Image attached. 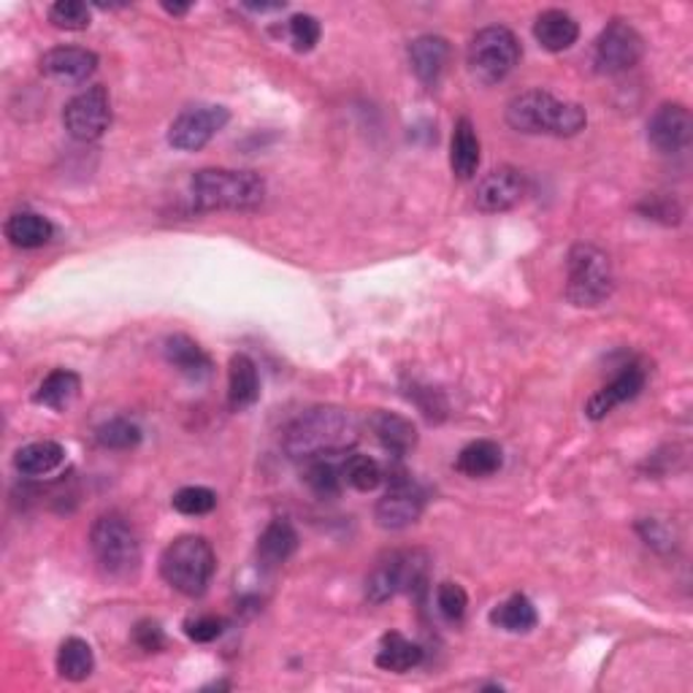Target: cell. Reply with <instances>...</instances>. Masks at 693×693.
<instances>
[{
    "mask_svg": "<svg viewBox=\"0 0 693 693\" xmlns=\"http://www.w3.org/2000/svg\"><path fill=\"white\" fill-rule=\"evenodd\" d=\"M358 442V423L339 407H312L293 420L284 450L295 461H317L347 453Z\"/></svg>",
    "mask_w": 693,
    "mask_h": 693,
    "instance_id": "1",
    "label": "cell"
},
{
    "mask_svg": "<svg viewBox=\"0 0 693 693\" xmlns=\"http://www.w3.org/2000/svg\"><path fill=\"white\" fill-rule=\"evenodd\" d=\"M588 122V115L580 104L559 100L548 90L518 93L507 104V126L518 133H550L577 136Z\"/></svg>",
    "mask_w": 693,
    "mask_h": 693,
    "instance_id": "2",
    "label": "cell"
},
{
    "mask_svg": "<svg viewBox=\"0 0 693 693\" xmlns=\"http://www.w3.org/2000/svg\"><path fill=\"white\" fill-rule=\"evenodd\" d=\"M190 190L201 212H252L266 201V182L255 171L201 169Z\"/></svg>",
    "mask_w": 693,
    "mask_h": 693,
    "instance_id": "3",
    "label": "cell"
},
{
    "mask_svg": "<svg viewBox=\"0 0 693 693\" xmlns=\"http://www.w3.org/2000/svg\"><path fill=\"white\" fill-rule=\"evenodd\" d=\"M215 569L217 559L209 539L195 534L174 539L160 555V574H163L165 583L180 591L182 596H190V599H198L206 594L212 577H215Z\"/></svg>",
    "mask_w": 693,
    "mask_h": 693,
    "instance_id": "4",
    "label": "cell"
},
{
    "mask_svg": "<svg viewBox=\"0 0 693 693\" xmlns=\"http://www.w3.org/2000/svg\"><path fill=\"white\" fill-rule=\"evenodd\" d=\"M95 561L109 577L128 580L141 566V542L133 526L120 512L100 515L90 529Z\"/></svg>",
    "mask_w": 693,
    "mask_h": 693,
    "instance_id": "5",
    "label": "cell"
},
{
    "mask_svg": "<svg viewBox=\"0 0 693 693\" xmlns=\"http://www.w3.org/2000/svg\"><path fill=\"white\" fill-rule=\"evenodd\" d=\"M566 299L580 310H594L613 295L615 274L609 255L594 245H574L566 258Z\"/></svg>",
    "mask_w": 693,
    "mask_h": 693,
    "instance_id": "6",
    "label": "cell"
},
{
    "mask_svg": "<svg viewBox=\"0 0 693 693\" xmlns=\"http://www.w3.org/2000/svg\"><path fill=\"white\" fill-rule=\"evenodd\" d=\"M520 41L509 28L490 25L474 33L466 50V63H469L472 76L483 85H499L520 63Z\"/></svg>",
    "mask_w": 693,
    "mask_h": 693,
    "instance_id": "7",
    "label": "cell"
},
{
    "mask_svg": "<svg viewBox=\"0 0 693 693\" xmlns=\"http://www.w3.org/2000/svg\"><path fill=\"white\" fill-rule=\"evenodd\" d=\"M429 574V555L420 550H393L377 561L366 577V599L385 604L396 594L414 591L425 583Z\"/></svg>",
    "mask_w": 693,
    "mask_h": 693,
    "instance_id": "8",
    "label": "cell"
},
{
    "mask_svg": "<svg viewBox=\"0 0 693 693\" xmlns=\"http://www.w3.org/2000/svg\"><path fill=\"white\" fill-rule=\"evenodd\" d=\"M63 126L71 139L76 141H98L111 126V100L106 87L95 85L82 90L65 104Z\"/></svg>",
    "mask_w": 693,
    "mask_h": 693,
    "instance_id": "9",
    "label": "cell"
},
{
    "mask_svg": "<svg viewBox=\"0 0 693 693\" xmlns=\"http://www.w3.org/2000/svg\"><path fill=\"white\" fill-rule=\"evenodd\" d=\"M230 115L225 106L198 104L180 111L169 128V144L180 152H198L228 126Z\"/></svg>",
    "mask_w": 693,
    "mask_h": 693,
    "instance_id": "10",
    "label": "cell"
},
{
    "mask_svg": "<svg viewBox=\"0 0 693 693\" xmlns=\"http://www.w3.org/2000/svg\"><path fill=\"white\" fill-rule=\"evenodd\" d=\"M645 41L629 22L613 20L596 39L594 63L602 74H624L642 61Z\"/></svg>",
    "mask_w": 693,
    "mask_h": 693,
    "instance_id": "11",
    "label": "cell"
},
{
    "mask_svg": "<svg viewBox=\"0 0 693 693\" xmlns=\"http://www.w3.org/2000/svg\"><path fill=\"white\" fill-rule=\"evenodd\" d=\"M423 490L412 483V479L396 477L390 483L388 494L377 501L375 518L377 526L385 531H401L407 526H412L414 520L423 512Z\"/></svg>",
    "mask_w": 693,
    "mask_h": 693,
    "instance_id": "12",
    "label": "cell"
},
{
    "mask_svg": "<svg viewBox=\"0 0 693 693\" xmlns=\"http://www.w3.org/2000/svg\"><path fill=\"white\" fill-rule=\"evenodd\" d=\"M693 120L683 104H661L648 122V141L661 155H678L691 144Z\"/></svg>",
    "mask_w": 693,
    "mask_h": 693,
    "instance_id": "13",
    "label": "cell"
},
{
    "mask_svg": "<svg viewBox=\"0 0 693 693\" xmlns=\"http://www.w3.org/2000/svg\"><path fill=\"white\" fill-rule=\"evenodd\" d=\"M523 174L518 169H512V165H501V169H494L488 176L479 180L474 204L485 215H499V212H509L512 206H518L523 201Z\"/></svg>",
    "mask_w": 693,
    "mask_h": 693,
    "instance_id": "14",
    "label": "cell"
},
{
    "mask_svg": "<svg viewBox=\"0 0 693 693\" xmlns=\"http://www.w3.org/2000/svg\"><path fill=\"white\" fill-rule=\"evenodd\" d=\"M98 71V55L82 46H55L41 57V74L63 85H82Z\"/></svg>",
    "mask_w": 693,
    "mask_h": 693,
    "instance_id": "15",
    "label": "cell"
},
{
    "mask_svg": "<svg viewBox=\"0 0 693 693\" xmlns=\"http://www.w3.org/2000/svg\"><path fill=\"white\" fill-rule=\"evenodd\" d=\"M645 379H648V375H645L642 366H634V364L624 366V371H620V375L615 377L613 382L604 385L602 390H596V393L591 396L588 407H585L588 418L591 420H604L609 412L615 410V407L637 399V396L642 393V388H645Z\"/></svg>",
    "mask_w": 693,
    "mask_h": 693,
    "instance_id": "16",
    "label": "cell"
},
{
    "mask_svg": "<svg viewBox=\"0 0 693 693\" xmlns=\"http://www.w3.org/2000/svg\"><path fill=\"white\" fill-rule=\"evenodd\" d=\"M450 61V44L442 35H420L410 44V63L425 87H434Z\"/></svg>",
    "mask_w": 693,
    "mask_h": 693,
    "instance_id": "17",
    "label": "cell"
},
{
    "mask_svg": "<svg viewBox=\"0 0 693 693\" xmlns=\"http://www.w3.org/2000/svg\"><path fill=\"white\" fill-rule=\"evenodd\" d=\"M260 399L258 366L250 355H234L228 364V407L234 412L250 410Z\"/></svg>",
    "mask_w": 693,
    "mask_h": 693,
    "instance_id": "18",
    "label": "cell"
},
{
    "mask_svg": "<svg viewBox=\"0 0 693 693\" xmlns=\"http://www.w3.org/2000/svg\"><path fill=\"white\" fill-rule=\"evenodd\" d=\"M534 39L539 46L548 52H566L577 44L580 25L574 22L572 14L561 9H548L537 17L534 22Z\"/></svg>",
    "mask_w": 693,
    "mask_h": 693,
    "instance_id": "19",
    "label": "cell"
},
{
    "mask_svg": "<svg viewBox=\"0 0 693 693\" xmlns=\"http://www.w3.org/2000/svg\"><path fill=\"white\" fill-rule=\"evenodd\" d=\"M450 169L464 182L474 180L479 169V139L469 117H461L455 122L453 141H450Z\"/></svg>",
    "mask_w": 693,
    "mask_h": 693,
    "instance_id": "20",
    "label": "cell"
},
{
    "mask_svg": "<svg viewBox=\"0 0 693 693\" xmlns=\"http://www.w3.org/2000/svg\"><path fill=\"white\" fill-rule=\"evenodd\" d=\"M163 353H165V360L190 379H204L212 375V358L206 355V349L185 334L169 336V339H165Z\"/></svg>",
    "mask_w": 693,
    "mask_h": 693,
    "instance_id": "21",
    "label": "cell"
},
{
    "mask_svg": "<svg viewBox=\"0 0 693 693\" xmlns=\"http://www.w3.org/2000/svg\"><path fill=\"white\" fill-rule=\"evenodd\" d=\"M371 431L382 444L385 450L396 455H407L410 450L418 447V429L412 425V420L401 418V414L393 412H375L371 418Z\"/></svg>",
    "mask_w": 693,
    "mask_h": 693,
    "instance_id": "22",
    "label": "cell"
},
{
    "mask_svg": "<svg viewBox=\"0 0 693 693\" xmlns=\"http://www.w3.org/2000/svg\"><path fill=\"white\" fill-rule=\"evenodd\" d=\"M299 548V534L288 520H274L263 529L258 539V559L266 569L282 566Z\"/></svg>",
    "mask_w": 693,
    "mask_h": 693,
    "instance_id": "23",
    "label": "cell"
},
{
    "mask_svg": "<svg viewBox=\"0 0 693 693\" xmlns=\"http://www.w3.org/2000/svg\"><path fill=\"white\" fill-rule=\"evenodd\" d=\"M52 234H55L52 223L35 212H17L6 220V239L20 250H39L52 239Z\"/></svg>",
    "mask_w": 693,
    "mask_h": 693,
    "instance_id": "24",
    "label": "cell"
},
{
    "mask_svg": "<svg viewBox=\"0 0 693 693\" xmlns=\"http://www.w3.org/2000/svg\"><path fill=\"white\" fill-rule=\"evenodd\" d=\"M65 450L63 444L52 442V440H41L31 442L25 447L17 450L14 455V466L17 472L25 474V477H44V474L55 472L57 466L63 464Z\"/></svg>",
    "mask_w": 693,
    "mask_h": 693,
    "instance_id": "25",
    "label": "cell"
},
{
    "mask_svg": "<svg viewBox=\"0 0 693 693\" xmlns=\"http://www.w3.org/2000/svg\"><path fill=\"white\" fill-rule=\"evenodd\" d=\"M423 661V648L414 645L412 639L401 637V634H385L382 645L377 650V667L385 669V672H410V669L418 667Z\"/></svg>",
    "mask_w": 693,
    "mask_h": 693,
    "instance_id": "26",
    "label": "cell"
},
{
    "mask_svg": "<svg viewBox=\"0 0 693 693\" xmlns=\"http://www.w3.org/2000/svg\"><path fill=\"white\" fill-rule=\"evenodd\" d=\"M501 464H505V458H501L499 444L490 440H477L461 450L458 461H455V469H458L461 474H466V477L479 479V477H490V474L499 472Z\"/></svg>",
    "mask_w": 693,
    "mask_h": 693,
    "instance_id": "27",
    "label": "cell"
},
{
    "mask_svg": "<svg viewBox=\"0 0 693 693\" xmlns=\"http://www.w3.org/2000/svg\"><path fill=\"white\" fill-rule=\"evenodd\" d=\"M490 624L509 634H529L531 629H537L539 615L529 596L515 594L490 613Z\"/></svg>",
    "mask_w": 693,
    "mask_h": 693,
    "instance_id": "28",
    "label": "cell"
},
{
    "mask_svg": "<svg viewBox=\"0 0 693 693\" xmlns=\"http://www.w3.org/2000/svg\"><path fill=\"white\" fill-rule=\"evenodd\" d=\"M79 388H82V379L76 371L55 369L52 375L44 377V382L39 385L33 401L41 407H50V410H65V407L79 396Z\"/></svg>",
    "mask_w": 693,
    "mask_h": 693,
    "instance_id": "29",
    "label": "cell"
},
{
    "mask_svg": "<svg viewBox=\"0 0 693 693\" xmlns=\"http://www.w3.org/2000/svg\"><path fill=\"white\" fill-rule=\"evenodd\" d=\"M95 669V656L93 648L79 637H68L57 650V672H61L63 680H71V683H82L93 674Z\"/></svg>",
    "mask_w": 693,
    "mask_h": 693,
    "instance_id": "30",
    "label": "cell"
},
{
    "mask_svg": "<svg viewBox=\"0 0 693 693\" xmlns=\"http://www.w3.org/2000/svg\"><path fill=\"white\" fill-rule=\"evenodd\" d=\"M95 440L106 450H133L141 444V429L126 418H111L98 425Z\"/></svg>",
    "mask_w": 693,
    "mask_h": 693,
    "instance_id": "31",
    "label": "cell"
},
{
    "mask_svg": "<svg viewBox=\"0 0 693 693\" xmlns=\"http://www.w3.org/2000/svg\"><path fill=\"white\" fill-rule=\"evenodd\" d=\"M342 477H345L347 485H353L355 490L369 494V490H375L377 485L382 483V469H379L377 461L369 458V455H349L345 466H342Z\"/></svg>",
    "mask_w": 693,
    "mask_h": 693,
    "instance_id": "32",
    "label": "cell"
},
{
    "mask_svg": "<svg viewBox=\"0 0 693 693\" xmlns=\"http://www.w3.org/2000/svg\"><path fill=\"white\" fill-rule=\"evenodd\" d=\"M50 22L61 31H87L93 22L90 6L82 0H57L50 6Z\"/></svg>",
    "mask_w": 693,
    "mask_h": 693,
    "instance_id": "33",
    "label": "cell"
},
{
    "mask_svg": "<svg viewBox=\"0 0 693 693\" xmlns=\"http://www.w3.org/2000/svg\"><path fill=\"white\" fill-rule=\"evenodd\" d=\"M171 505H174L176 512L198 518V515H209L217 507V494L209 488H201V485H190V488L176 490Z\"/></svg>",
    "mask_w": 693,
    "mask_h": 693,
    "instance_id": "34",
    "label": "cell"
},
{
    "mask_svg": "<svg viewBox=\"0 0 693 693\" xmlns=\"http://www.w3.org/2000/svg\"><path fill=\"white\" fill-rule=\"evenodd\" d=\"M342 472L336 469L334 464H331L328 458H317L310 464V472H306V483H310V488L315 490L317 496H323V499H328V496H336L342 488Z\"/></svg>",
    "mask_w": 693,
    "mask_h": 693,
    "instance_id": "35",
    "label": "cell"
},
{
    "mask_svg": "<svg viewBox=\"0 0 693 693\" xmlns=\"http://www.w3.org/2000/svg\"><path fill=\"white\" fill-rule=\"evenodd\" d=\"M436 604H440V613L450 624H458V620H464L466 609H469V596H466V591L458 583H442L436 588Z\"/></svg>",
    "mask_w": 693,
    "mask_h": 693,
    "instance_id": "36",
    "label": "cell"
},
{
    "mask_svg": "<svg viewBox=\"0 0 693 693\" xmlns=\"http://www.w3.org/2000/svg\"><path fill=\"white\" fill-rule=\"evenodd\" d=\"M295 52H312L320 41V22L312 14H295L288 25Z\"/></svg>",
    "mask_w": 693,
    "mask_h": 693,
    "instance_id": "37",
    "label": "cell"
},
{
    "mask_svg": "<svg viewBox=\"0 0 693 693\" xmlns=\"http://www.w3.org/2000/svg\"><path fill=\"white\" fill-rule=\"evenodd\" d=\"M223 618H215V615H201V618H193L185 624V634L193 642H215L223 634Z\"/></svg>",
    "mask_w": 693,
    "mask_h": 693,
    "instance_id": "38",
    "label": "cell"
},
{
    "mask_svg": "<svg viewBox=\"0 0 693 693\" xmlns=\"http://www.w3.org/2000/svg\"><path fill=\"white\" fill-rule=\"evenodd\" d=\"M133 642L139 645L141 650H147V653H158V650L165 648V634L155 620H141L133 629Z\"/></svg>",
    "mask_w": 693,
    "mask_h": 693,
    "instance_id": "39",
    "label": "cell"
},
{
    "mask_svg": "<svg viewBox=\"0 0 693 693\" xmlns=\"http://www.w3.org/2000/svg\"><path fill=\"white\" fill-rule=\"evenodd\" d=\"M639 209H642L648 217H653V220H661V223H667V225L680 223V215H683V212H680V206L674 204V201L659 198V195H656V198H650L648 204L639 206Z\"/></svg>",
    "mask_w": 693,
    "mask_h": 693,
    "instance_id": "40",
    "label": "cell"
},
{
    "mask_svg": "<svg viewBox=\"0 0 693 693\" xmlns=\"http://www.w3.org/2000/svg\"><path fill=\"white\" fill-rule=\"evenodd\" d=\"M163 11H169L171 17H182V14H187L190 6L187 3H163Z\"/></svg>",
    "mask_w": 693,
    "mask_h": 693,
    "instance_id": "41",
    "label": "cell"
}]
</instances>
